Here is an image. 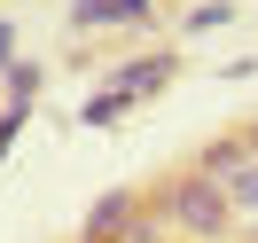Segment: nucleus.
Instances as JSON below:
<instances>
[{
    "mask_svg": "<svg viewBox=\"0 0 258 243\" xmlns=\"http://www.w3.org/2000/svg\"><path fill=\"white\" fill-rule=\"evenodd\" d=\"M219 24H235V0H204V8H188V32H219Z\"/></svg>",
    "mask_w": 258,
    "mask_h": 243,
    "instance_id": "nucleus-6",
    "label": "nucleus"
},
{
    "mask_svg": "<svg viewBox=\"0 0 258 243\" xmlns=\"http://www.w3.org/2000/svg\"><path fill=\"white\" fill-rule=\"evenodd\" d=\"M24 118H32V102H8V110H0V157L16 149V133H24Z\"/></svg>",
    "mask_w": 258,
    "mask_h": 243,
    "instance_id": "nucleus-8",
    "label": "nucleus"
},
{
    "mask_svg": "<svg viewBox=\"0 0 258 243\" xmlns=\"http://www.w3.org/2000/svg\"><path fill=\"white\" fill-rule=\"evenodd\" d=\"M133 212H141V204H133L125 188H110V196H102L94 212H86V235H79V243H125V227H133Z\"/></svg>",
    "mask_w": 258,
    "mask_h": 243,
    "instance_id": "nucleus-4",
    "label": "nucleus"
},
{
    "mask_svg": "<svg viewBox=\"0 0 258 243\" xmlns=\"http://www.w3.org/2000/svg\"><path fill=\"white\" fill-rule=\"evenodd\" d=\"M219 188H227V204H235V220H258V157H242Z\"/></svg>",
    "mask_w": 258,
    "mask_h": 243,
    "instance_id": "nucleus-5",
    "label": "nucleus"
},
{
    "mask_svg": "<svg viewBox=\"0 0 258 243\" xmlns=\"http://www.w3.org/2000/svg\"><path fill=\"white\" fill-rule=\"evenodd\" d=\"M149 212H157L164 227H180V235H204V243L235 227V204H227V188H219V180H204V173H180V180H164Z\"/></svg>",
    "mask_w": 258,
    "mask_h": 243,
    "instance_id": "nucleus-1",
    "label": "nucleus"
},
{
    "mask_svg": "<svg viewBox=\"0 0 258 243\" xmlns=\"http://www.w3.org/2000/svg\"><path fill=\"white\" fill-rule=\"evenodd\" d=\"M8 94L32 102V94H39V63H24V55H16V63H8Z\"/></svg>",
    "mask_w": 258,
    "mask_h": 243,
    "instance_id": "nucleus-7",
    "label": "nucleus"
},
{
    "mask_svg": "<svg viewBox=\"0 0 258 243\" xmlns=\"http://www.w3.org/2000/svg\"><path fill=\"white\" fill-rule=\"evenodd\" d=\"M172 71H180V55H172V47H149L141 63H125V71H110V79H102V94L79 110V126H117V118H125L133 102H149L164 79H172Z\"/></svg>",
    "mask_w": 258,
    "mask_h": 243,
    "instance_id": "nucleus-2",
    "label": "nucleus"
},
{
    "mask_svg": "<svg viewBox=\"0 0 258 243\" xmlns=\"http://www.w3.org/2000/svg\"><path fill=\"white\" fill-rule=\"evenodd\" d=\"M16 63V24H0V71Z\"/></svg>",
    "mask_w": 258,
    "mask_h": 243,
    "instance_id": "nucleus-9",
    "label": "nucleus"
},
{
    "mask_svg": "<svg viewBox=\"0 0 258 243\" xmlns=\"http://www.w3.org/2000/svg\"><path fill=\"white\" fill-rule=\"evenodd\" d=\"M102 24L141 32V24H149V0H71V32H102Z\"/></svg>",
    "mask_w": 258,
    "mask_h": 243,
    "instance_id": "nucleus-3",
    "label": "nucleus"
}]
</instances>
